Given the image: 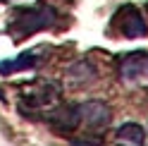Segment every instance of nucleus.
Returning <instances> with one entry per match:
<instances>
[{
  "instance_id": "1",
  "label": "nucleus",
  "mask_w": 148,
  "mask_h": 146,
  "mask_svg": "<svg viewBox=\"0 0 148 146\" xmlns=\"http://www.w3.org/2000/svg\"><path fill=\"white\" fill-rule=\"evenodd\" d=\"M55 24V10L53 7H36V10H26L10 22V34L14 39H26L41 29H50Z\"/></svg>"
},
{
  "instance_id": "2",
  "label": "nucleus",
  "mask_w": 148,
  "mask_h": 146,
  "mask_svg": "<svg viewBox=\"0 0 148 146\" xmlns=\"http://www.w3.org/2000/svg\"><path fill=\"white\" fill-rule=\"evenodd\" d=\"M115 24H119V31H122L127 39H141V36L148 34V26H146V19L141 17V12L136 7L127 5L117 12L115 17Z\"/></svg>"
},
{
  "instance_id": "3",
  "label": "nucleus",
  "mask_w": 148,
  "mask_h": 146,
  "mask_svg": "<svg viewBox=\"0 0 148 146\" xmlns=\"http://www.w3.org/2000/svg\"><path fill=\"white\" fill-rule=\"evenodd\" d=\"M79 122H84L86 127H105L112 117V110L108 108L105 101H84L77 105Z\"/></svg>"
},
{
  "instance_id": "4",
  "label": "nucleus",
  "mask_w": 148,
  "mask_h": 146,
  "mask_svg": "<svg viewBox=\"0 0 148 146\" xmlns=\"http://www.w3.org/2000/svg\"><path fill=\"white\" fill-rule=\"evenodd\" d=\"M119 72L127 81H136V79H148V53L143 50H134L129 55L122 58Z\"/></svg>"
},
{
  "instance_id": "5",
  "label": "nucleus",
  "mask_w": 148,
  "mask_h": 146,
  "mask_svg": "<svg viewBox=\"0 0 148 146\" xmlns=\"http://www.w3.org/2000/svg\"><path fill=\"white\" fill-rule=\"evenodd\" d=\"M117 141L122 146H143L146 144V132L136 122H124L117 129Z\"/></svg>"
},
{
  "instance_id": "6",
  "label": "nucleus",
  "mask_w": 148,
  "mask_h": 146,
  "mask_svg": "<svg viewBox=\"0 0 148 146\" xmlns=\"http://www.w3.org/2000/svg\"><path fill=\"white\" fill-rule=\"evenodd\" d=\"M38 65V55L36 53H24V55L14 58V60H3L0 62V74H14L19 70H29Z\"/></svg>"
},
{
  "instance_id": "7",
  "label": "nucleus",
  "mask_w": 148,
  "mask_h": 146,
  "mask_svg": "<svg viewBox=\"0 0 148 146\" xmlns=\"http://www.w3.org/2000/svg\"><path fill=\"white\" fill-rule=\"evenodd\" d=\"M69 81H74V84H86V81L96 79V70L88 65V62H77V65H72V70L67 72Z\"/></svg>"
}]
</instances>
